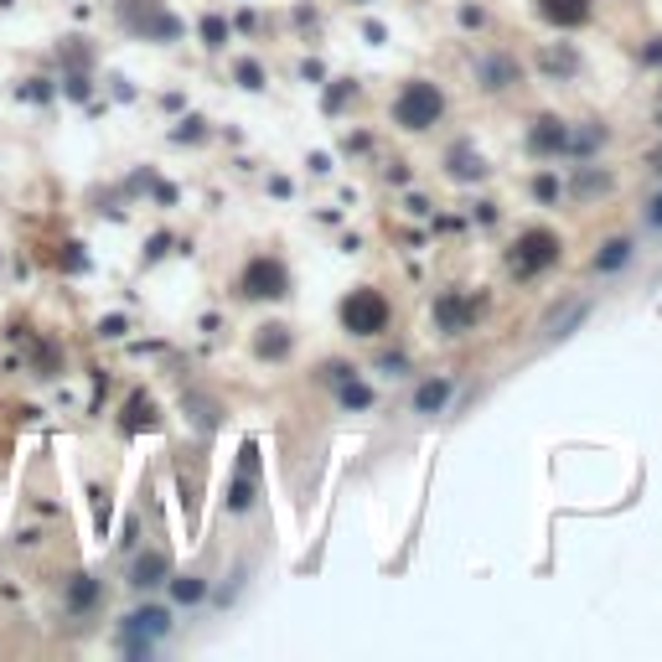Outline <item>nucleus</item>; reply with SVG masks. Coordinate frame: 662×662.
<instances>
[{"label":"nucleus","mask_w":662,"mask_h":662,"mask_svg":"<svg viewBox=\"0 0 662 662\" xmlns=\"http://www.w3.org/2000/svg\"><path fill=\"white\" fill-rule=\"evenodd\" d=\"M440 114H445V94H440L435 83H425V78L409 83L404 94H399V104H394V119H399L404 130H430Z\"/></svg>","instance_id":"obj_1"},{"label":"nucleus","mask_w":662,"mask_h":662,"mask_svg":"<svg viewBox=\"0 0 662 662\" xmlns=\"http://www.w3.org/2000/svg\"><path fill=\"white\" fill-rule=\"evenodd\" d=\"M342 326L352 331V337H378V331L388 326V300L378 290H352L342 300Z\"/></svg>","instance_id":"obj_2"},{"label":"nucleus","mask_w":662,"mask_h":662,"mask_svg":"<svg viewBox=\"0 0 662 662\" xmlns=\"http://www.w3.org/2000/svg\"><path fill=\"white\" fill-rule=\"evenodd\" d=\"M559 259V238L549 228H528L518 238V254H513V269L518 275H538V269H549Z\"/></svg>","instance_id":"obj_3"},{"label":"nucleus","mask_w":662,"mask_h":662,"mask_svg":"<svg viewBox=\"0 0 662 662\" xmlns=\"http://www.w3.org/2000/svg\"><path fill=\"white\" fill-rule=\"evenodd\" d=\"M244 295H254V300L285 295V269H280L275 259H254V264L244 269Z\"/></svg>","instance_id":"obj_4"},{"label":"nucleus","mask_w":662,"mask_h":662,"mask_svg":"<svg viewBox=\"0 0 662 662\" xmlns=\"http://www.w3.org/2000/svg\"><path fill=\"white\" fill-rule=\"evenodd\" d=\"M161 631H166V611H135V616H125V647L140 657V652H150V642Z\"/></svg>","instance_id":"obj_5"},{"label":"nucleus","mask_w":662,"mask_h":662,"mask_svg":"<svg viewBox=\"0 0 662 662\" xmlns=\"http://www.w3.org/2000/svg\"><path fill=\"white\" fill-rule=\"evenodd\" d=\"M538 11H544V21H554V26H585L590 0H538Z\"/></svg>","instance_id":"obj_6"},{"label":"nucleus","mask_w":662,"mask_h":662,"mask_svg":"<svg viewBox=\"0 0 662 662\" xmlns=\"http://www.w3.org/2000/svg\"><path fill=\"white\" fill-rule=\"evenodd\" d=\"M125 21L135 26V32H156V37H176V21H171L166 11H156V6H150V0H145V11H140V6H125Z\"/></svg>","instance_id":"obj_7"},{"label":"nucleus","mask_w":662,"mask_h":662,"mask_svg":"<svg viewBox=\"0 0 662 662\" xmlns=\"http://www.w3.org/2000/svg\"><path fill=\"white\" fill-rule=\"evenodd\" d=\"M254 476H259V450L244 445V466H238V481H233L228 507H249V502H254Z\"/></svg>","instance_id":"obj_8"},{"label":"nucleus","mask_w":662,"mask_h":662,"mask_svg":"<svg viewBox=\"0 0 662 662\" xmlns=\"http://www.w3.org/2000/svg\"><path fill=\"white\" fill-rule=\"evenodd\" d=\"M528 145L533 150H564L569 145V130L559 125V119H538V130L528 135Z\"/></svg>","instance_id":"obj_9"},{"label":"nucleus","mask_w":662,"mask_h":662,"mask_svg":"<svg viewBox=\"0 0 662 662\" xmlns=\"http://www.w3.org/2000/svg\"><path fill=\"white\" fill-rule=\"evenodd\" d=\"M161 575H166V554H140L135 559V569H130V585H161Z\"/></svg>","instance_id":"obj_10"},{"label":"nucleus","mask_w":662,"mask_h":662,"mask_svg":"<svg viewBox=\"0 0 662 662\" xmlns=\"http://www.w3.org/2000/svg\"><path fill=\"white\" fill-rule=\"evenodd\" d=\"M150 425H156V404H150L145 394H135L130 409H125V430H150Z\"/></svg>","instance_id":"obj_11"},{"label":"nucleus","mask_w":662,"mask_h":662,"mask_svg":"<svg viewBox=\"0 0 662 662\" xmlns=\"http://www.w3.org/2000/svg\"><path fill=\"white\" fill-rule=\"evenodd\" d=\"M254 347H259V357H285V352H290V337H285V326H264Z\"/></svg>","instance_id":"obj_12"},{"label":"nucleus","mask_w":662,"mask_h":662,"mask_svg":"<svg viewBox=\"0 0 662 662\" xmlns=\"http://www.w3.org/2000/svg\"><path fill=\"white\" fill-rule=\"evenodd\" d=\"M626 259H631V238H611V244L595 254V269H621Z\"/></svg>","instance_id":"obj_13"},{"label":"nucleus","mask_w":662,"mask_h":662,"mask_svg":"<svg viewBox=\"0 0 662 662\" xmlns=\"http://www.w3.org/2000/svg\"><path fill=\"white\" fill-rule=\"evenodd\" d=\"M445 399H450V383H425V388L414 394V409H419V414H435Z\"/></svg>","instance_id":"obj_14"},{"label":"nucleus","mask_w":662,"mask_h":662,"mask_svg":"<svg viewBox=\"0 0 662 662\" xmlns=\"http://www.w3.org/2000/svg\"><path fill=\"white\" fill-rule=\"evenodd\" d=\"M171 595L182 600V606H192V600H202V580L197 575H176L171 580Z\"/></svg>","instance_id":"obj_15"},{"label":"nucleus","mask_w":662,"mask_h":662,"mask_svg":"<svg viewBox=\"0 0 662 662\" xmlns=\"http://www.w3.org/2000/svg\"><path fill=\"white\" fill-rule=\"evenodd\" d=\"M94 595H99V585H94V580H73L68 606H73V611H88V606H94Z\"/></svg>","instance_id":"obj_16"},{"label":"nucleus","mask_w":662,"mask_h":662,"mask_svg":"<svg viewBox=\"0 0 662 662\" xmlns=\"http://www.w3.org/2000/svg\"><path fill=\"white\" fill-rule=\"evenodd\" d=\"M342 404H352V409H368V404H373V394H368L363 383H352V378H347V383H342Z\"/></svg>","instance_id":"obj_17"},{"label":"nucleus","mask_w":662,"mask_h":662,"mask_svg":"<svg viewBox=\"0 0 662 662\" xmlns=\"http://www.w3.org/2000/svg\"><path fill=\"white\" fill-rule=\"evenodd\" d=\"M450 171H456V176H461V182H466V176H481V161L471 166V150L461 145V150H456V156H450Z\"/></svg>","instance_id":"obj_18"},{"label":"nucleus","mask_w":662,"mask_h":662,"mask_svg":"<svg viewBox=\"0 0 662 662\" xmlns=\"http://www.w3.org/2000/svg\"><path fill=\"white\" fill-rule=\"evenodd\" d=\"M202 37H207V47H223V21L207 16V21H202Z\"/></svg>","instance_id":"obj_19"},{"label":"nucleus","mask_w":662,"mask_h":662,"mask_svg":"<svg viewBox=\"0 0 662 662\" xmlns=\"http://www.w3.org/2000/svg\"><path fill=\"white\" fill-rule=\"evenodd\" d=\"M238 78H244L249 88H259V68H254V63H244V68H238Z\"/></svg>","instance_id":"obj_20"},{"label":"nucleus","mask_w":662,"mask_h":662,"mask_svg":"<svg viewBox=\"0 0 662 662\" xmlns=\"http://www.w3.org/2000/svg\"><path fill=\"white\" fill-rule=\"evenodd\" d=\"M647 223H652V228H662V197L652 202V213H647Z\"/></svg>","instance_id":"obj_21"},{"label":"nucleus","mask_w":662,"mask_h":662,"mask_svg":"<svg viewBox=\"0 0 662 662\" xmlns=\"http://www.w3.org/2000/svg\"><path fill=\"white\" fill-rule=\"evenodd\" d=\"M647 63H662V42H657V47H647Z\"/></svg>","instance_id":"obj_22"}]
</instances>
